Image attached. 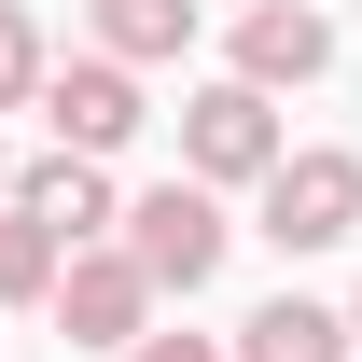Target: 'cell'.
Masks as SVG:
<instances>
[{
	"mask_svg": "<svg viewBox=\"0 0 362 362\" xmlns=\"http://www.w3.org/2000/svg\"><path fill=\"white\" fill-rule=\"evenodd\" d=\"M112 251H126L139 279H153V293H209V279H223V195H209V181H153V195H126V209H112Z\"/></svg>",
	"mask_w": 362,
	"mask_h": 362,
	"instance_id": "obj_1",
	"label": "cell"
},
{
	"mask_svg": "<svg viewBox=\"0 0 362 362\" xmlns=\"http://www.w3.org/2000/svg\"><path fill=\"white\" fill-rule=\"evenodd\" d=\"M279 153H293V139H279V98L265 84H195L181 98V181H209V195H223V181H265Z\"/></svg>",
	"mask_w": 362,
	"mask_h": 362,
	"instance_id": "obj_2",
	"label": "cell"
},
{
	"mask_svg": "<svg viewBox=\"0 0 362 362\" xmlns=\"http://www.w3.org/2000/svg\"><path fill=\"white\" fill-rule=\"evenodd\" d=\"M251 195H265L251 237H279V251H334V237H362V153H279Z\"/></svg>",
	"mask_w": 362,
	"mask_h": 362,
	"instance_id": "obj_3",
	"label": "cell"
},
{
	"mask_svg": "<svg viewBox=\"0 0 362 362\" xmlns=\"http://www.w3.org/2000/svg\"><path fill=\"white\" fill-rule=\"evenodd\" d=\"M42 307H56V334H70V349H139V334H153V279H139L112 237H84V251L56 265Z\"/></svg>",
	"mask_w": 362,
	"mask_h": 362,
	"instance_id": "obj_4",
	"label": "cell"
},
{
	"mask_svg": "<svg viewBox=\"0 0 362 362\" xmlns=\"http://www.w3.org/2000/svg\"><path fill=\"white\" fill-rule=\"evenodd\" d=\"M28 112L56 126V153H98V168H112V153L139 139V70H112V56H56Z\"/></svg>",
	"mask_w": 362,
	"mask_h": 362,
	"instance_id": "obj_5",
	"label": "cell"
},
{
	"mask_svg": "<svg viewBox=\"0 0 362 362\" xmlns=\"http://www.w3.org/2000/svg\"><path fill=\"white\" fill-rule=\"evenodd\" d=\"M320 70H334V14H320V0H251V14H237V84H320Z\"/></svg>",
	"mask_w": 362,
	"mask_h": 362,
	"instance_id": "obj_6",
	"label": "cell"
},
{
	"mask_svg": "<svg viewBox=\"0 0 362 362\" xmlns=\"http://www.w3.org/2000/svg\"><path fill=\"white\" fill-rule=\"evenodd\" d=\"M14 209H28L56 251H84V237H112V209H126V195H112V168H98V153H28V168H14Z\"/></svg>",
	"mask_w": 362,
	"mask_h": 362,
	"instance_id": "obj_7",
	"label": "cell"
},
{
	"mask_svg": "<svg viewBox=\"0 0 362 362\" xmlns=\"http://www.w3.org/2000/svg\"><path fill=\"white\" fill-rule=\"evenodd\" d=\"M223 362H349V307H320V293H279V307L237 320Z\"/></svg>",
	"mask_w": 362,
	"mask_h": 362,
	"instance_id": "obj_8",
	"label": "cell"
},
{
	"mask_svg": "<svg viewBox=\"0 0 362 362\" xmlns=\"http://www.w3.org/2000/svg\"><path fill=\"white\" fill-rule=\"evenodd\" d=\"M209 28V0H98V56L112 70H153V56H181Z\"/></svg>",
	"mask_w": 362,
	"mask_h": 362,
	"instance_id": "obj_9",
	"label": "cell"
},
{
	"mask_svg": "<svg viewBox=\"0 0 362 362\" xmlns=\"http://www.w3.org/2000/svg\"><path fill=\"white\" fill-rule=\"evenodd\" d=\"M56 265H70V251H56V237L28 223L14 195H0V307H42V293H56Z\"/></svg>",
	"mask_w": 362,
	"mask_h": 362,
	"instance_id": "obj_10",
	"label": "cell"
},
{
	"mask_svg": "<svg viewBox=\"0 0 362 362\" xmlns=\"http://www.w3.org/2000/svg\"><path fill=\"white\" fill-rule=\"evenodd\" d=\"M42 70H56V42L14 14V0H0V112H28V98H42Z\"/></svg>",
	"mask_w": 362,
	"mask_h": 362,
	"instance_id": "obj_11",
	"label": "cell"
},
{
	"mask_svg": "<svg viewBox=\"0 0 362 362\" xmlns=\"http://www.w3.org/2000/svg\"><path fill=\"white\" fill-rule=\"evenodd\" d=\"M126 362H223V334H139Z\"/></svg>",
	"mask_w": 362,
	"mask_h": 362,
	"instance_id": "obj_12",
	"label": "cell"
},
{
	"mask_svg": "<svg viewBox=\"0 0 362 362\" xmlns=\"http://www.w3.org/2000/svg\"><path fill=\"white\" fill-rule=\"evenodd\" d=\"M0 195H14V139H0Z\"/></svg>",
	"mask_w": 362,
	"mask_h": 362,
	"instance_id": "obj_13",
	"label": "cell"
},
{
	"mask_svg": "<svg viewBox=\"0 0 362 362\" xmlns=\"http://www.w3.org/2000/svg\"><path fill=\"white\" fill-rule=\"evenodd\" d=\"M349 349H362V293H349Z\"/></svg>",
	"mask_w": 362,
	"mask_h": 362,
	"instance_id": "obj_14",
	"label": "cell"
}]
</instances>
